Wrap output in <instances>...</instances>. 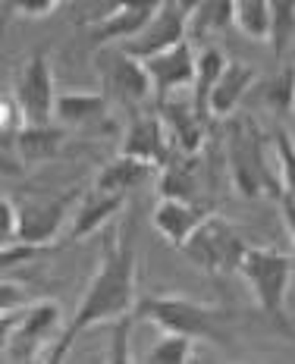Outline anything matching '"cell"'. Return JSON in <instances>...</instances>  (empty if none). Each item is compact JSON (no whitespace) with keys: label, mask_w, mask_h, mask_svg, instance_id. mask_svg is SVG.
Returning <instances> with one entry per match:
<instances>
[{"label":"cell","mask_w":295,"mask_h":364,"mask_svg":"<svg viewBox=\"0 0 295 364\" xmlns=\"http://www.w3.org/2000/svg\"><path fill=\"white\" fill-rule=\"evenodd\" d=\"M135 245H139L135 223H126V230L117 232L107 245L92 283H88L85 295H82L79 308H75L70 323L63 327V333L57 336V343L48 348L44 361L50 364L63 361L70 355V348L75 346V339L85 330L101 327V323H117L135 311V301H139V286H135L139 252H135Z\"/></svg>","instance_id":"6da1fadb"},{"label":"cell","mask_w":295,"mask_h":364,"mask_svg":"<svg viewBox=\"0 0 295 364\" xmlns=\"http://www.w3.org/2000/svg\"><path fill=\"white\" fill-rule=\"evenodd\" d=\"M226 170L232 176V186L242 198H261V195H279V173L267 170V154H264V132L258 123L248 117L230 119L226 123Z\"/></svg>","instance_id":"7a4b0ae2"},{"label":"cell","mask_w":295,"mask_h":364,"mask_svg":"<svg viewBox=\"0 0 295 364\" xmlns=\"http://www.w3.org/2000/svg\"><path fill=\"white\" fill-rule=\"evenodd\" d=\"M239 273L248 283V289H252L261 314L267 317L277 330H283L286 336H295L289 317H286V299H289V286L295 277V257L289 252H279V248L252 245Z\"/></svg>","instance_id":"3957f363"},{"label":"cell","mask_w":295,"mask_h":364,"mask_svg":"<svg viewBox=\"0 0 295 364\" xmlns=\"http://www.w3.org/2000/svg\"><path fill=\"white\" fill-rule=\"evenodd\" d=\"M135 321L141 323H154L161 330L173 333H186L192 339H217L226 343L223 336V323L232 317V311L217 308V305H204V301L186 299V295H141L135 301L132 311Z\"/></svg>","instance_id":"277c9868"},{"label":"cell","mask_w":295,"mask_h":364,"mask_svg":"<svg viewBox=\"0 0 295 364\" xmlns=\"http://www.w3.org/2000/svg\"><path fill=\"white\" fill-rule=\"evenodd\" d=\"M248 242L239 236V230L220 214H210L198 230L188 236V242L179 252L188 264H195L204 273H217V277H230L239 273L242 261L248 255Z\"/></svg>","instance_id":"5b68a950"},{"label":"cell","mask_w":295,"mask_h":364,"mask_svg":"<svg viewBox=\"0 0 295 364\" xmlns=\"http://www.w3.org/2000/svg\"><path fill=\"white\" fill-rule=\"evenodd\" d=\"M95 66L97 75H101V91L110 97L113 107L135 113L141 104L154 95V82H151V73L145 66V60H139L135 54L123 48V44H107L95 54Z\"/></svg>","instance_id":"8992f818"},{"label":"cell","mask_w":295,"mask_h":364,"mask_svg":"<svg viewBox=\"0 0 295 364\" xmlns=\"http://www.w3.org/2000/svg\"><path fill=\"white\" fill-rule=\"evenodd\" d=\"M13 97L26 113V123L32 126H48L54 119V104H57V88H54V70H50L48 50H32L28 60L19 66Z\"/></svg>","instance_id":"52a82bcc"},{"label":"cell","mask_w":295,"mask_h":364,"mask_svg":"<svg viewBox=\"0 0 295 364\" xmlns=\"http://www.w3.org/2000/svg\"><path fill=\"white\" fill-rule=\"evenodd\" d=\"M192 6H195V0H163L161 10L154 13V19L132 41H126L123 48L139 60H148L166 48H173V44L186 41L188 26H192Z\"/></svg>","instance_id":"ba28073f"},{"label":"cell","mask_w":295,"mask_h":364,"mask_svg":"<svg viewBox=\"0 0 295 364\" xmlns=\"http://www.w3.org/2000/svg\"><path fill=\"white\" fill-rule=\"evenodd\" d=\"M161 4L163 0H107V6L92 19L95 22L92 41L97 48L132 41V38L154 19Z\"/></svg>","instance_id":"9c48e42d"},{"label":"cell","mask_w":295,"mask_h":364,"mask_svg":"<svg viewBox=\"0 0 295 364\" xmlns=\"http://www.w3.org/2000/svg\"><path fill=\"white\" fill-rule=\"evenodd\" d=\"M75 188L70 192H57L48 195V198H22L16 201L19 210V239L16 242H35V245H50L57 239L63 220L70 217V208L79 198H75Z\"/></svg>","instance_id":"30bf717a"},{"label":"cell","mask_w":295,"mask_h":364,"mask_svg":"<svg viewBox=\"0 0 295 364\" xmlns=\"http://www.w3.org/2000/svg\"><path fill=\"white\" fill-rule=\"evenodd\" d=\"M60 321H63V311L57 301L44 299L32 301V305L19 308V311H4V336L13 330V358L19 355V348H26L22 361L32 358L35 348H41L50 339V333H57Z\"/></svg>","instance_id":"8fae6325"},{"label":"cell","mask_w":295,"mask_h":364,"mask_svg":"<svg viewBox=\"0 0 295 364\" xmlns=\"http://www.w3.org/2000/svg\"><path fill=\"white\" fill-rule=\"evenodd\" d=\"M145 66L151 73V82H154L157 101H166V97H173L176 91L192 88L195 73H198V54L192 50V38L173 44V48H166L154 57H148Z\"/></svg>","instance_id":"7c38bea8"},{"label":"cell","mask_w":295,"mask_h":364,"mask_svg":"<svg viewBox=\"0 0 295 364\" xmlns=\"http://www.w3.org/2000/svg\"><path fill=\"white\" fill-rule=\"evenodd\" d=\"M119 154L139 157V161H148L154 166H163L173 154V141L170 132H166V123L161 113H135L129 129L123 135V145H119Z\"/></svg>","instance_id":"4fadbf2b"},{"label":"cell","mask_w":295,"mask_h":364,"mask_svg":"<svg viewBox=\"0 0 295 364\" xmlns=\"http://www.w3.org/2000/svg\"><path fill=\"white\" fill-rule=\"evenodd\" d=\"M126 208V192H104V188H92L88 195H82L75 201V210L70 217V242H82L95 236L101 226H107L113 217H119V210Z\"/></svg>","instance_id":"5bb4252c"},{"label":"cell","mask_w":295,"mask_h":364,"mask_svg":"<svg viewBox=\"0 0 295 364\" xmlns=\"http://www.w3.org/2000/svg\"><path fill=\"white\" fill-rule=\"evenodd\" d=\"M210 217L208 208H201L198 201H188V198H161L151 214V223L161 236L170 242L173 248H183L188 236Z\"/></svg>","instance_id":"9a60e30c"},{"label":"cell","mask_w":295,"mask_h":364,"mask_svg":"<svg viewBox=\"0 0 295 364\" xmlns=\"http://www.w3.org/2000/svg\"><path fill=\"white\" fill-rule=\"evenodd\" d=\"M110 97L104 91H57L54 119L63 129H97L110 119Z\"/></svg>","instance_id":"2e32d148"},{"label":"cell","mask_w":295,"mask_h":364,"mask_svg":"<svg viewBox=\"0 0 295 364\" xmlns=\"http://www.w3.org/2000/svg\"><path fill=\"white\" fill-rule=\"evenodd\" d=\"M161 104V117L166 123V132H170L173 151H183V154H198L204 145V132H208V123L198 117L195 104L188 101H176V97H166Z\"/></svg>","instance_id":"e0dca14e"},{"label":"cell","mask_w":295,"mask_h":364,"mask_svg":"<svg viewBox=\"0 0 295 364\" xmlns=\"http://www.w3.org/2000/svg\"><path fill=\"white\" fill-rule=\"evenodd\" d=\"M258 82V73L248 63H226V70L220 73L214 91H210V117H230L232 110L239 107V101L252 91V85Z\"/></svg>","instance_id":"ac0fdd59"},{"label":"cell","mask_w":295,"mask_h":364,"mask_svg":"<svg viewBox=\"0 0 295 364\" xmlns=\"http://www.w3.org/2000/svg\"><path fill=\"white\" fill-rule=\"evenodd\" d=\"M63 141H66V129L60 123H48V126L26 123V129L19 132L16 145L10 151H16L22 164H44L63 151Z\"/></svg>","instance_id":"d6986e66"},{"label":"cell","mask_w":295,"mask_h":364,"mask_svg":"<svg viewBox=\"0 0 295 364\" xmlns=\"http://www.w3.org/2000/svg\"><path fill=\"white\" fill-rule=\"evenodd\" d=\"M198 195V154L173 151L161 166V198H188Z\"/></svg>","instance_id":"ffe728a7"},{"label":"cell","mask_w":295,"mask_h":364,"mask_svg":"<svg viewBox=\"0 0 295 364\" xmlns=\"http://www.w3.org/2000/svg\"><path fill=\"white\" fill-rule=\"evenodd\" d=\"M157 170H161V166L139 161V157H129V154H119L101 166V173L95 176V186L104 188V192H126L129 195V188H135L139 182H145L148 176H154Z\"/></svg>","instance_id":"44dd1931"},{"label":"cell","mask_w":295,"mask_h":364,"mask_svg":"<svg viewBox=\"0 0 295 364\" xmlns=\"http://www.w3.org/2000/svg\"><path fill=\"white\" fill-rule=\"evenodd\" d=\"M226 63L230 60L223 57L220 48H214V44H208V48L198 54V73H195V82H192V104L195 110H198V117L204 123H210V91H214L217 79H220V73L226 70Z\"/></svg>","instance_id":"7402d4cb"},{"label":"cell","mask_w":295,"mask_h":364,"mask_svg":"<svg viewBox=\"0 0 295 364\" xmlns=\"http://www.w3.org/2000/svg\"><path fill=\"white\" fill-rule=\"evenodd\" d=\"M230 26H236V0H195L188 26L192 41H201L210 32H226Z\"/></svg>","instance_id":"603a6c76"},{"label":"cell","mask_w":295,"mask_h":364,"mask_svg":"<svg viewBox=\"0 0 295 364\" xmlns=\"http://www.w3.org/2000/svg\"><path fill=\"white\" fill-rule=\"evenodd\" d=\"M295 41V0H270V35L267 44L274 57L283 63L289 54V44Z\"/></svg>","instance_id":"cb8c5ba5"},{"label":"cell","mask_w":295,"mask_h":364,"mask_svg":"<svg viewBox=\"0 0 295 364\" xmlns=\"http://www.w3.org/2000/svg\"><path fill=\"white\" fill-rule=\"evenodd\" d=\"M264 101L274 107L277 117H289L295 110V60L279 63V70L264 85Z\"/></svg>","instance_id":"d4e9b609"},{"label":"cell","mask_w":295,"mask_h":364,"mask_svg":"<svg viewBox=\"0 0 295 364\" xmlns=\"http://www.w3.org/2000/svg\"><path fill=\"white\" fill-rule=\"evenodd\" d=\"M192 358H195V339L173 330H163V336L145 355L148 364H188Z\"/></svg>","instance_id":"484cf974"},{"label":"cell","mask_w":295,"mask_h":364,"mask_svg":"<svg viewBox=\"0 0 295 364\" xmlns=\"http://www.w3.org/2000/svg\"><path fill=\"white\" fill-rule=\"evenodd\" d=\"M236 28L252 41L270 35V0H236Z\"/></svg>","instance_id":"4316f807"},{"label":"cell","mask_w":295,"mask_h":364,"mask_svg":"<svg viewBox=\"0 0 295 364\" xmlns=\"http://www.w3.org/2000/svg\"><path fill=\"white\" fill-rule=\"evenodd\" d=\"M274 151H277V173H279V192H289L295 198V141L283 129L274 135Z\"/></svg>","instance_id":"83f0119b"},{"label":"cell","mask_w":295,"mask_h":364,"mask_svg":"<svg viewBox=\"0 0 295 364\" xmlns=\"http://www.w3.org/2000/svg\"><path fill=\"white\" fill-rule=\"evenodd\" d=\"M44 252H50V245H35V242H10V245H4V252H0V264H4V270H16L22 267L26 261H32V257H41Z\"/></svg>","instance_id":"f1b7e54d"},{"label":"cell","mask_w":295,"mask_h":364,"mask_svg":"<svg viewBox=\"0 0 295 364\" xmlns=\"http://www.w3.org/2000/svg\"><path fill=\"white\" fill-rule=\"evenodd\" d=\"M132 321L135 317H123V321H117V323H110L113 327V348H110V355H107V361L113 364H123V361H132V352L126 346H129V330H132Z\"/></svg>","instance_id":"f546056e"},{"label":"cell","mask_w":295,"mask_h":364,"mask_svg":"<svg viewBox=\"0 0 295 364\" xmlns=\"http://www.w3.org/2000/svg\"><path fill=\"white\" fill-rule=\"evenodd\" d=\"M19 239V210L16 201H10V195L0 198V242L10 245V242Z\"/></svg>","instance_id":"4dcf8cb0"},{"label":"cell","mask_w":295,"mask_h":364,"mask_svg":"<svg viewBox=\"0 0 295 364\" xmlns=\"http://www.w3.org/2000/svg\"><path fill=\"white\" fill-rule=\"evenodd\" d=\"M26 305H32V295L22 289L19 283L4 279V286H0V308H4V311H19Z\"/></svg>","instance_id":"1f68e13d"},{"label":"cell","mask_w":295,"mask_h":364,"mask_svg":"<svg viewBox=\"0 0 295 364\" xmlns=\"http://www.w3.org/2000/svg\"><path fill=\"white\" fill-rule=\"evenodd\" d=\"M60 0H6V10L19 13V16H48V13H54V6Z\"/></svg>","instance_id":"d6a6232c"},{"label":"cell","mask_w":295,"mask_h":364,"mask_svg":"<svg viewBox=\"0 0 295 364\" xmlns=\"http://www.w3.org/2000/svg\"><path fill=\"white\" fill-rule=\"evenodd\" d=\"M277 204H279V214H283V223H286V230H289L292 245H295V198H292L289 192H279L277 195Z\"/></svg>","instance_id":"836d02e7"}]
</instances>
